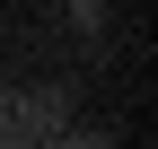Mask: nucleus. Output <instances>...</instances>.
I'll return each instance as SVG.
<instances>
[{
	"instance_id": "nucleus-1",
	"label": "nucleus",
	"mask_w": 158,
	"mask_h": 149,
	"mask_svg": "<svg viewBox=\"0 0 158 149\" xmlns=\"http://www.w3.org/2000/svg\"><path fill=\"white\" fill-rule=\"evenodd\" d=\"M27 114H35V149H44V140H53V132H62V123L79 114L70 79H35V88H27Z\"/></svg>"
},
{
	"instance_id": "nucleus-3",
	"label": "nucleus",
	"mask_w": 158,
	"mask_h": 149,
	"mask_svg": "<svg viewBox=\"0 0 158 149\" xmlns=\"http://www.w3.org/2000/svg\"><path fill=\"white\" fill-rule=\"evenodd\" d=\"M62 18H70V35H79V44H106V26H114V0H62Z\"/></svg>"
},
{
	"instance_id": "nucleus-2",
	"label": "nucleus",
	"mask_w": 158,
	"mask_h": 149,
	"mask_svg": "<svg viewBox=\"0 0 158 149\" xmlns=\"http://www.w3.org/2000/svg\"><path fill=\"white\" fill-rule=\"evenodd\" d=\"M0 149H35V114H27V88H0Z\"/></svg>"
},
{
	"instance_id": "nucleus-4",
	"label": "nucleus",
	"mask_w": 158,
	"mask_h": 149,
	"mask_svg": "<svg viewBox=\"0 0 158 149\" xmlns=\"http://www.w3.org/2000/svg\"><path fill=\"white\" fill-rule=\"evenodd\" d=\"M44 149H123V140H114L106 123H79V114H70V123H62V132H53Z\"/></svg>"
}]
</instances>
